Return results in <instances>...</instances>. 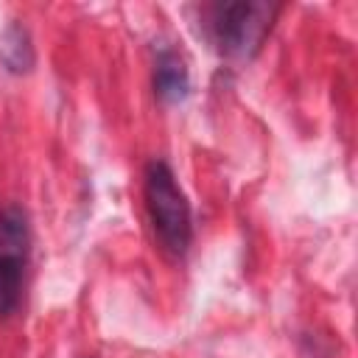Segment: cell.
Returning <instances> with one entry per match:
<instances>
[{
	"label": "cell",
	"instance_id": "7a4b0ae2",
	"mask_svg": "<svg viewBox=\"0 0 358 358\" xmlns=\"http://www.w3.org/2000/svg\"><path fill=\"white\" fill-rule=\"evenodd\" d=\"M277 14L280 6L263 0L215 3L207 8V31L221 56L252 59L263 48Z\"/></svg>",
	"mask_w": 358,
	"mask_h": 358
},
{
	"label": "cell",
	"instance_id": "3957f363",
	"mask_svg": "<svg viewBox=\"0 0 358 358\" xmlns=\"http://www.w3.org/2000/svg\"><path fill=\"white\" fill-rule=\"evenodd\" d=\"M31 255V224L20 204L0 207V316H11L22 299V280Z\"/></svg>",
	"mask_w": 358,
	"mask_h": 358
},
{
	"label": "cell",
	"instance_id": "5b68a950",
	"mask_svg": "<svg viewBox=\"0 0 358 358\" xmlns=\"http://www.w3.org/2000/svg\"><path fill=\"white\" fill-rule=\"evenodd\" d=\"M0 59H3V64L11 73L31 70V64H34V45H31L28 31L20 22H14V25H8L3 31V36H0Z\"/></svg>",
	"mask_w": 358,
	"mask_h": 358
},
{
	"label": "cell",
	"instance_id": "6da1fadb",
	"mask_svg": "<svg viewBox=\"0 0 358 358\" xmlns=\"http://www.w3.org/2000/svg\"><path fill=\"white\" fill-rule=\"evenodd\" d=\"M143 196H145V207H148V218H151L157 243L162 246L165 255L182 257L193 238L190 204H187L182 187L176 185L173 171L162 159H151L145 165Z\"/></svg>",
	"mask_w": 358,
	"mask_h": 358
},
{
	"label": "cell",
	"instance_id": "277c9868",
	"mask_svg": "<svg viewBox=\"0 0 358 358\" xmlns=\"http://www.w3.org/2000/svg\"><path fill=\"white\" fill-rule=\"evenodd\" d=\"M190 90V76L185 62L179 59V53L173 50H162L157 56V67H154V92L162 103H176L187 95Z\"/></svg>",
	"mask_w": 358,
	"mask_h": 358
}]
</instances>
